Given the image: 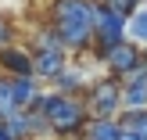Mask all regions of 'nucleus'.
<instances>
[{
    "label": "nucleus",
    "instance_id": "1",
    "mask_svg": "<svg viewBox=\"0 0 147 140\" xmlns=\"http://www.w3.org/2000/svg\"><path fill=\"white\" fill-rule=\"evenodd\" d=\"M50 25L61 36L68 54H86L93 47V22H97V0H50L47 4Z\"/></svg>",
    "mask_w": 147,
    "mask_h": 140
},
{
    "label": "nucleus",
    "instance_id": "2",
    "mask_svg": "<svg viewBox=\"0 0 147 140\" xmlns=\"http://www.w3.org/2000/svg\"><path fill=\"white\" fill-rule=\"evenodd\" d=\"M32 112L47 115V122H50V129H54V137H61V140L79 137V133L86 129V122H90L86 97H61V93H54V90H50V93L43 90Z\"/></svg>",
    "mask_w": 147,
    "mask_h": 140
},
{
    "label": "nucleus",
    "instance_id": "3",
    "mask_svg": "<svg viewBox=\"0 0 147 140\" xmlns=\"http://www.w3.org/2000/svg\"><path fill=\"white\" fill-rule=\"evenodd\" d=\"M86 108H90V119H119L122 115V79L100 76L86 93Z\"/></svg>",
    "mask_w": 147,
    "mask_h": 140
},
{
    "label": "nucleus",
    "instance_id": "4",
    "mask_svg": "<svg viewBox=\"0 0 147 140\" xmlns=\"http://www.w3.org/2000/svg\"><path fill=\"white\" fill-rule=\"evenodd\" d=\"M129 40V22L119 18L115 11H108L104 4H97V22H93V54H108L119 43Z\"/></svg>",
    "mask_w": 147,
    "mask_h": 140
},
{
    "label": "nucleus",
    "instance_id": "5",
    "mask_svg": "<svg viewBox=\"0 0 147 140\" xmlns=\"http://www.w3.org/2000/svg\"><path fill=\"white\" fill-rule=\"evenodd\" d=\"M100 61V68L108 72V76H115V79H122V83H126L129 76H133L136 68H140V61H144V50L136 47V43H119V47L115 50H108V54H100L97 57Z\"/></svg>",
    "mask_w": 147,
    "mask_h": 140
},
{
    "label": "nucleus",
    "instance_id": "6",
    "mask_svg": "<svg viewBox=\"0 0 147 140\" xmlns=\"http://www.w3.org/2000/svg\"><path fill=\"white\" fill-rule=\"evenodd\" d=\"M93 83H97V79L90 76V68H86V65L68 61V68H65L50 86H54V93H61V97H86Z\"/></svg>",
    "mask_w": 147,
    "mask_h": 140
},
{
    "label": "nucleus",
    "instance_id": "7",
    "mask_svg": "<svg viewBox=\"0 0 147 140\" xmlns=\"http://www.w3.org/2000/svg\"><path fill=\"white\" fill-rule=\"evenodd\" d=\"M0 72L11 76V79H36L32 50L29 47H7V50H0Z\"/></svg>",
    "mask_w": 147,
    "mask_h": 140
},
{
    "label": "nucleus",
    "instance_id": "8",
    "mask_svg": "<svg viewBox=\"0 0 147 140\" xmlns=\"http://www.w3.org/2000/svg\"><path fill=\"white\" fill-rule=\"evenodd\" d=\"M32 68L40 83H54L68 68V50H32Z\"/></svg>",
    "mask_w": 147,
    "mask_h": 140
},
{
    "label": "nucleus",
    "instance_id": "9",
    "mask_svg": "<svg viewBox=\"0 0 147 140\" xmlns=\"http://www.w3.org/2000/svg\"><path fill=\"white\" fill-rule=\"evenodd\" d=\"M119 137H122L119 119H90L83 129V140H119Z\"/></svg>",
    "mask_w": 147,
    "mask_h": 140
},
{
    "label": "nucleus",
    "instance_id": "10",
    "mask_svg": "<svg viewBox=\"0 0 147 140\" xmlns=\"http://www.w3.org/2000/svg\"><path fill=\"white\" fill-rule=\"evenodd\" d=\"M40 79H14V97H18V108L22 112H32L36 101H40Z\"/></svg>",
    "mask_w": 147,
    "mask_h": 140
},
{
    "label": "nucleus",
    "instance_id": "11",
    "mask_svg": "<svg viewBox=\"0 0 147 140\" xmlns=\"http://www.w3.org/2000/svg\"><path fill=\"white\" fill-rule=\"evenodd\" d=\"M18 97H14V79L11 76H0V119H11L18 115Z\"/></svg>",
    "mask_w": 147,
    "mask_h": 140
},
{
    "label": "nucleus",
    "instance_id": "12",
    "mask_svg": "<svg viewBox=\"0 0 147 140\" xmlns=\"http://www.w3.org/2000/svg\"><path fill=\"white\" fill-rule=\"evenodd\" d=\"M129 43H136L140 50H147V4L129 18Z\"/></svg>",
    "mask_w": 147,
    "mask_h": 140
},
{
    "label": "nucleus",
    "instance_id": "13",
    "mask_svg": "<svg viewBox=\"0 0 147 140\" xmlns=\"http://www.w3.org/2000/svg\"><path fill=\"white\" fill-rule=\"evenodd\" d=\"M50 137H54V129H50L47 115L29 112V140H50Z\"/></svg>",
    "mask_w": 147,
    "mask_h": 140
},
{
    "label": "nucleus",
    "instance_id": "14",
    "mask_svg": "<svg viewBox=\"0 0 147 140\" xmlns=\"http://www.w3.org/2000/svg\"><path fill=\"white\" fill-rule=\"evenodd\" d=\"M7 129H11V137L14 140H29V112H18V115H11V119H0Z\"/></svg>",
    "mask_w": 147,
    "mask_h": 140
},
{
    "label": "nucleus",
    "instance_id": "15",
    "mask_svg": "<svg viewBox=\"0 0 147 140\" xmlns=\"http://www.w3.org/2000/svg\"><path fill=\"white\" fill-rule=\"evenodd\" d=\"M104 7H108V11H115L119 18L129 22V18H133V14L144 7V0H104Z\"/></svg>",
    "mask_w": 147,
    "mask_h": 140
},
{
    "label": "nucleus",
    "instance_id": "16",
    "mask_svg": "<svg viewBox=\"0 0 147 140\" xmlns=\"http://www.w3.org/2000/svg\"><path fill=\"white\" fill-rule=\"evenodd\" d=\"M7 47H14V25L0 14V50H7Z\"/></svg>",
    "mask_w": 147,
    "mask_h": 140
},
{
    "label": "nucleus",
    "instance_id": "17",
    "mask_svg": "<svg viewBox=\"0 0 147 140\" xmlns=\"http://www.w3.org/2000/svg\"><path fill=\"white\" fill-rule=\"evenodd\" d=\"M119 140H140V137H136L133 126H122V137H119Z\"/></svg>",
    "mask_w": 147,
    "mask_h": 140
},
{
    "label": "nucleus",
    "instance_id": "18",
    "mask_svg": "<svg viewBox=\"0 0 147 140\" xmlns=\"http://www.w3.org/2000/svg\"><path fill=\"white\" fill-rule=\"evenodd\" d=\"M0 140H14V137H11V129H7L4 122H0Z\"/></svg>",
    "mask_w": 147,
    "mask_h": 140
},
{
    "label": "nucleus",
    "instance_id": "19",
    "mask_svg": "<svg viewBox=\"0 0 147 140\" xmlns=\"http://www.w3.org/2000/svg\"><path fill=\"white\" fill-rule=\"evenodd\" d=\"M72 140H83V133H79V137H72Z\"/></svg>",
    "mask_w": 147,
    "mask_h": 140
},
{
    "label": "nucleus",
    "instance_id": "20",
    "mask_svg": "<svg viewBox=\"0 0 147 140\" xmlns=\"http://www.w3.org/2000/svg\"><path fill=\"white\" fill-rule=\"evenodd\" d=\"M97 4H104V0H97Z\"/></svg>",
    "mask_w": 147,
    "mask_h": 140
},
{
    "label": "nucleus",
    "instance_id": "21",
    "mask_svg": "<svg viewBox=\"0 0 147 140\" xmlns=\"http://www.w3.org/2000/svg\"><path fill=\"white\" fill-rule=\"evenodd\" d=\"M144 4H147V0H144Z\"/></svg>",
    "mask_w": 147,
    "mask_h": 140
}]
</instances>
